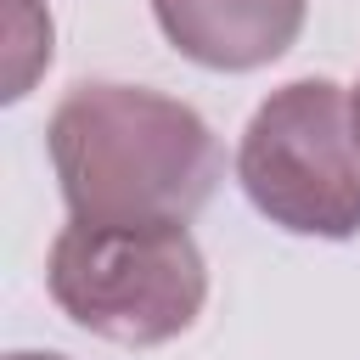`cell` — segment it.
I'll return each instance as SVG.
<instances>
[{"instance_id": "obj_1", "label": "cell", "mask_w": 360, "mask_h": 360, "mask_svg": "<svg viewBox=\"0 0 360 360\" xmlns=\"http://www.w3.org/2000/svg\"><path fill=\"white\" fill-rule=\"evenodd\" d=\"M45 152L68 219L90 225H186L219 186V141L208 118L146 84H73Z\"/></svg>"}, {"instance_id": "obj_2", "label": "cell", "mask_w": 360, "mask_h": 360, "mask_svg": "<svg viewBox=\"0 0 360 360\" xmlns=\"http://www.w3.org/2000/svg\"><path fill=\"white\" fill-rule=\"evenodd\" d=\"M51 304L118 349H158L197 326L208 264L186 225H90L68 219L45 259Z\"/></svg>"}, {"instance_id": "obj_3", "label": "cell", "mask_w": 360, "mask_h": 360, "mask_svg": "<svg viewBox=\"0 0 360 360\" xmlns=\"http://www.w3.org/2000/svg\"><path fill=\"white\" fill-rule=\"evenodd\" d=\"M236 180L270 225L349 242L360 231V135L343 84L292 79L270 90L236 141Z\"/></svg>"}, {"instance_id": "obj_4", "label": "cell", "mask_w": 360, "mask_h": 360, "mask_svg": "<svg viewBox=\"0 0 360 360\" xmlns=\"http://www.w3.org/2000/svg\"><path fill=\"white\" fill-rule=\"evenodd\" d=\"M309 0H152L163 39L214 73H253L292 51Z\"/></svg>"}, {"instance_id": "obj_5", "label": "cell", "mask_w": 360, "mask_h": 360, "mask_svg": "<svg viewBox=\"0 0 360 360\" xmlns=\"http://www.w3.org/2000/svg\"><path fill=\"white\" fill-rule=\"evenodd\" d=\"M34 17H39L34 0H17V6H11V73H6V101H22L28 84H34V73L51 68V22H39V28L28 34Z\"/></svg>"}, {"instance_id": "obj_6", "label": "cell", "mask_w": 360, "mask_h": 360, "mask_svg": "<svg viewBox=\"0 0 360 360\" xmlns=\"http://www.w3.org/2000/svg\"><path fill=\"white\" fill-rule=\"evenodd\" d=\"M6 360H68V354H34V349H17V354H6Z\"/></svg>"}, {"instance_id": "obj_7", "label": "cell", "mask_w": 360, "mask_h": 360, "mask_svg": "<svg viewBox=\"0 0 360 360\" xmlns=\"http://www.w3.org/2000/svg\"><path fill=\"white\" fill-rule=\"evenodd\" d=\"M349 112H354V135H360V84L349 90Z\"/></svg>"}]
</instances>
